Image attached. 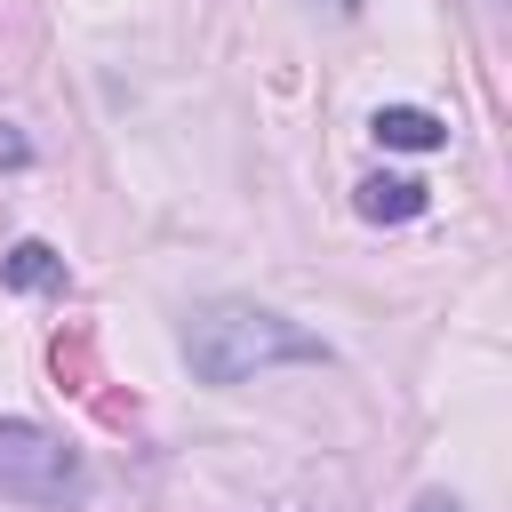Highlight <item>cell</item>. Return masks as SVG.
<instances>
[{
    "mask_svg": "<svg viewBox=\"0 0 512 512\" xmlns=\"http://www.w3.org/2000/svg\"><path fill=\"white\" fill-rule=\"evenodd\" d=\"M184 360H192L200 384H248V376H272V368H320L328 344H320L304 320L272 312V304L224 296V304H200V312H192Z\"/></svg>",
    "mask_w": 512,
    "mask_h": 512,
    "instance_id": "cell-1",
    "label": "cell"
},
{
    "mask_svg": "<svg viewBox=\"0 0 512 512\" xmlns=\"http://www.w3.org/2000/svg\"><path fill=\"white\" fill-rule=\"evenodd\" d=\"M88 488H96L88 480V456L64 432H48L32 416H0V496L40 504V512H80Z\"/></svg>",
    "mask_w": 512,
    "mask_h": 512,
    "instance_id": "cell-2",
    "label": "cell"
},
{
    "mask_svg": "<svg viewBox=\"0 0 512 512\" xmlns=\"http://www.w3.org/2000/svg\"><path fill=\"white\" fill-rule=\"evenodd\" d=\"M368 136H376L384 152H440V144H448V120L424 112V104H376Z\"/></svg>",
    "mask_w": 512,
    "mask_h": 512,
    "instance_id": "cell-3",
    "label": "cell"
},
{
    "mask_svg": "<svg viewBox=\"0 0 512 512\" xmlns=\"http://www.w3.org/2000/svg\"><path fill=\"white\" fill-rule=\"evenodd\" d=\"M352 208H360L368 224H416V216L432 208V192H424L416 176H360Z\"/></svg>",
    "mask_w": 512,
    "mask_h": 512,
    "instance_id": "cell-4",
    "label": "cell"
},
{
    "mask_svg": "<svg viewBox=\"0 0 512 512\" xmlns=\"http://www.w3.org/2000/svg\"><path fill=\"white\" fill-rule=\"evenodd\" d=\"M0 280H8L16 296H64V256H56L48 240H16V248L0 256Z\"/></svg>",
    "mask_w": 512,
    "mask_h": 512,
    "instance_id": "cell-5",
    "label": "cell"
},
{
    "mask_svg": "<svg viewBox=\"0 0 512 512\" xmlns=\"http://www.w3.org/2000/svg\"><path fill=\"white\" fill-rule=\"evenodd\" d=\"M0 168H32V144H24L8 120H0Z\"/></svg>",
    "mask_w": 512,
    "mask_h": 512,
    "instance_id": "cell-6",
    "label": "cell"
},
{
    "mask_svg": "<svg viewBox=\"0 0 512 512\" xmlns=\"http://www.w3.org/2000/svg\"><path fill=\"white\" fill-rule=\"evenodd\" d=\"M408 512H464V504H456V496H448V488H424V496H416V504H408Z\"/></svg>",
    "mask_w": 512,
    "mask_h": 512,
    "instance_id": "cell-7",
    "label": "cell"
}]
</instances>
